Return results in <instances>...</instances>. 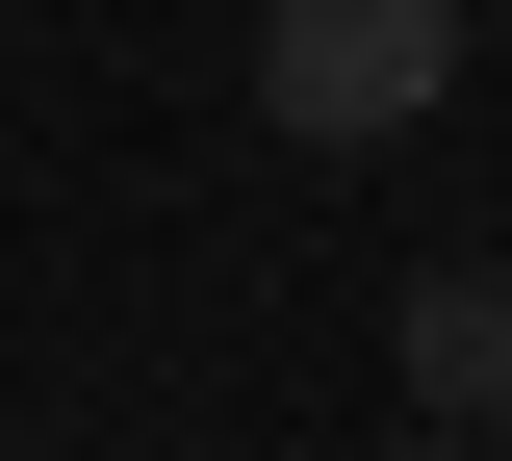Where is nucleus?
<instances>
[{
    "instance_id": "1",
    "label": "nucleus",
    "mask_w": 512,
    "mask_h": 461,
    "mask_svg": "<svg viewBox=\"0 0 512 461\" xmlns=\"http://www.w3.org/2000/svg\"><path fill=\"white\" fill-rule=\"evenodd\" d=\"M461 103V0H256V129L282 154H410Z\"/></svg>"
},
{
    "instance_id": "2",
    "label": "nucleus",
    "mask_w": 512,
    "mask_h": 461,
    "mask_svg": "<svg viewBox=\"0 0 512 461\" xmlns=\"http://www.w3.org/2000/svg\"><path fill=\"white\" fill-rule=\"evenodd\" d=\"M410 410H461V436L512 410V282H487V257H461V282H410Z\"/></svg>"
},
{
    "instance_id": "3",
    "label": "nucleus",
    "mask_w": 512,
    "mask_h": 461,
    "mask_svg": "<svg viewBox=\"0 0 512 461\" xmlns=\"http://www.w3.org/2000/svg\"><path fill=\"white\" fill-rule=\"evenodd\" d=\"M384 461H487V436H461V410H410V436H384Z\"/></svg>"
}]
</instances>
